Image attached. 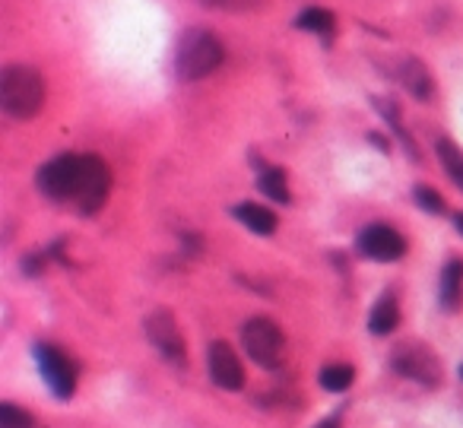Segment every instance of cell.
Returning a JSON list of instances; mask_svg holds the SVG:
<instances>
[{"mask_svg":"<svg viewBox=\"0 0 463 428\" xmlns=\"http://www.w3.org/2000/svg\"><path fill=\"white\" fill-rule=\"evenodd\" d=\"M257 188H261L263 194H267L270 201H276V203L292 201V194H289L286 172H282V168H261V174H257Z\"/></svg>","mask_w":463,"mask_h":428,"instance_id":"9a60e30c","label":"cell"},{"mask_svg":"<svg viewBox=\"0 0 463 428\" xmlns=\"http://www.w3.org/2000/svg\"><path fill=\"white\" fill-rule=\"evenodd\" d=\"M45 105V80L35 67L13 64L0 74V108L16 120H29Z\"/></svg>","mask_w":463,"mask_h":428,"instance_id":"7a4b0ae2","label":"cell"},{"mask_svg":"<svg viewBox=\"0 0 463 428\" xmlns=\"http://www.w3.org/2000/svg\"><path fill=\"white\" fill-rule=\"evenodd\" d=\"M0 428H35V419L13 403H0Z\"/></svg>","mask_w":463,"mask_h":428,"instance_id":"ac0fdd59","label":"cell"},{"mask_svg":"<svg viewBox=\"0 0 463 428\" xmlns=\"http://www.w3.org/2000/svg\"><path fill=\"white\" fill-rule=\"evenodd\" d=\"M359 251H362L369 261L378 263H394L406 254V241L396 232L394 226H384V222H375V226H365L356 238Z\"/></svg>","mask_w":463,"mask_h":428,"instance_id":"ba28073f","label":"cell"},{"mask_svg":"<svg viewBox=\"0 0 463 428\" xmlns=\"http://www.w3.org/2000/svg\"><path fill=\"white\" fill-rule=\"evenodd\" d=\"M317 381L330 394H346L352 388V381H356V369L352 365H324Z\"/></svg>","mask_w":463,"mask_h":428,"instance_id":"e0dca14e","label":"cell"},{"mask_svg":"<svg viewBox=\"0 0 463 428\" xmlns=\"http://www.w3.org/2000/svg\"><path fill=\"white\" fill-rule=\"evenodd\" d=\"M35 361H39L41 381L48 384L58 400H70L76 390V365L51 343H39L35 346Z\"/></svg>","mask_w":463,"mask_h":428,"instance_id":"52a82bcc","label":"cell"},{"mask_svg":"<svg viewBox=\"0 0 463 428\" xmlns=\"http://www.w3.org/2000/svg\"><path fill=\"white\" fill-rule=\"evenodd\" d=\"M232 216H236L238 222H242L248 232L254 235H273L276 232V216L273 210L261 207V203H238V207H232Z\"/></svg>","mask_w":463,"mask_h":428,"instance_id":"4fadbf2b","label":"cell"},{"mask_svg":"<svg viewBox=\"0 0 463 428\" xmlns=\"http://www.w3.org/2000/svg\"><path fill=\"white\" fill-rule=\"evenodd\" d=\"M454 228L463 235V213H454Z\"/></svg>","mask_w":463,"mask_h":428,"instance_id":"7402d4cb","label":"cell"},{"mask_svg":"<svg viewBox=\"0 0 463 428\" xmlns=\"http://www.w3.org/2000/svg\"><path fill=\"white\" fill-rule=\"evenodd\" d=\"M222 58H226V51H222V41L216 39L213 32H207V29H191L182 39V45H178L175 74L178 80L184 83L203 80V76H209L219 67Z\"/></svg>","mask_w":463,"mask_h":428,"instance_id":"3957f363","label":"cell"},{"mask_svg":"<svg viewBox=\"0 0 463 428\" xmlns=\"http://www.w3.org/2000/svg\"><path fill=\"white\" fill-rule=\"evenodd\" d=\"M315 428H340V413H334V415H327V419H321Z\"/></svg>","mask_w":463,"mask_h":428,"instance_id":"44dd1931","label":"cell"},{"mask_svg":"<svg viewBox=\"0 0 463 428\" xmlns=\"http://www.w3.org/2000/svg\"><path fill=\"white\" fill-rule=\"evenodd\" d=\"M143 330H147V340L153 343V349L175 369H184L188 365V346H184V336L178 330V321L172 311L156 308L153 315H147L143 321Z\"/></svg>","mask_w":463,"mask_h":428,"instance_id":"8992f818","label":"cell"},{"mask_svg":"<svg viewBox=\"0 0 463 428\" xmlns=\"http://www.w3.org/2000/svg\"><path fill=\"white\" fill-rule=\"evenodd\" d=\"M438 299H441L444 311H457L463 301V261L460 257H450L441 270V289H438Z\"/></svg>","mask_w":463,"mask_h":428,"instance_id":"8fae6325","label":"cell"},{"mask_svg":"<svg viewBox=\"0 0 463 428\" xmlns=\"http://www.w3.org/2000/svg\"><path fill=\"white\" fill-rule=\"evenodd\" d=\"M435 153H438V159H441L448 178L463 191V149L457 147V143H450V140H438L435 143Z\"/></svg>","mask_w":463,"mask_h":428,"instance_id":"2e32d148","label":"cell"},{"mask_svg":"<svg viewBox=\"0 0 463 428\" xmlns=\"http://www.w3.org/2000/svg\"><path fill=\"white\" fill-rule=\"evenodd\" d=\"M460 378H463V369H460Z\"/></svg>","mask_w":463,"mask_h":428,"instance_id":"603a6c76","label":"cell"},{"mask_svg":"<svg viewBox=\"0 0 463 428\" xmlns=\"http://www.w3.org/2000/svg\"><path fill=\"white\" fill-rule=\"evenodd\" d=\"M89 165H93V153H61L39 168L35 184H39V191L48 201L74 203L76 207V201L83 194V184H86Z\"/></svg>","mask_w":463,"mask_h":428,"instance_id":"6da1fadb","label":"cell"},{"mask_svg":"<svg viewBox=\"0 0 463 428\" xmlns=\"http://www.w3.org/2000/svg\"><path fill=\"white\" fill-rule=\"evenodd\" d=\"M400 83L403 89L413 95V99L425 102L432 99V93H435V83H432V74L425 70V64L419 58H413V54H406V58L400 60Z\"/></svg>","mask_w":463,"mask_h":428,"instance_id":"30bf717a","label":"cell"},{"mask_svg":"<svg viewBox=\"0 0 463 428\" xmlns=\"http://www.w3.org/2000/svg\"><path fill=\"white\" fill-rule=\"evenodd\" d=\"M203 4L213 10H254L263 0H203Z\"/></svg>","mask_w":463,"mask_h":428,"instance_id":"ffe728a7","label":"cell"},{"mask_svg":"<svg viewBox=\"0 0 463 428\" xmlns=\"http://www.w3.org/2000/svg\"><path fill=\"white\" fill-rule=\"evenodd\" d=\"M396 324H400V301H396L394 292H384L369 315V330L375 336H387L396 330Z\"/></svg>","mask_w":463,"mask_h":428,"instance_id":"7c38bea8","label":"cell"},{"mask_svg":"<svg viewBox=\"0 0 463 428\" xmlns=\"http://www.w3.org/2000/svg\"><path fill=\"white\" fill-rule=\"evenodd\" d=\"M207 369L216 388L222 390L245 388V369H242V361H238L236 349L228 346V343H213V346L207 349Z\"/></svg>","mask_w":463,"mask_h":428,"instance_id":"9c48e42d","label":"cell"},{"mask_svg":"<svg viewBox=\"0 0 463 428\" xmlns=\"http://www.w3.org/2000/svg\"><path fill=\"white\" fill-rule=\"evenodd\" d=\"M413 197H416V203L425 210V213H435V216L444 213V197L438 194L435 188H429V184H419V188L413 191Z\"/></svg>","mask_w":463,"mask_h":428,"instance_id":"d6986e66","label":"cell"},{"mask_svg":"<svg viewBox=\"0 0 463 428\" xmlns=\"http://www.w3.org/2000/svg\"><path fill=\"white\" fill-rule=\"evenodd\" d=\"M390 365H394L396 375L410 378V381L423 384V388H438L441 384V361L423 343H403V346L394 349L390 355Z\"/></svg>","mask_w":463,"mask_h":428,"instance_id":"5b68a950","label":"cell"},{"mask_svg":"<svg viewBox=\"0 0 463 428\" xmlns=\"http://www.w3.org/2000/svg\"><path fill=\"white\" fill-rule=\"evenodd\" d=\"M242 343H245V352L261 369L276 371L286 361V336H282L280 324H273L270 317H251V321H245Z\"/></svg>","mask_w":463,"mask_h":428,"instance_id":"277c9868","label":"cell"},{"mask_svg":"<svg viewBox=\"0 0 463 428\" xmlns=\"http://www.w3.org/2000/svg\"><path fill=\"white\" fill-rule=\"evenodd\" d=\"M296 29L311 32V35H321V39H330V35L336 32V16L327 13V10H321V7H308V10L298 13Z\"/></svg>","mask_w":463,"mask_h":428,"instance_id":"5bb4252c","label":"cell"}]
</instances>
